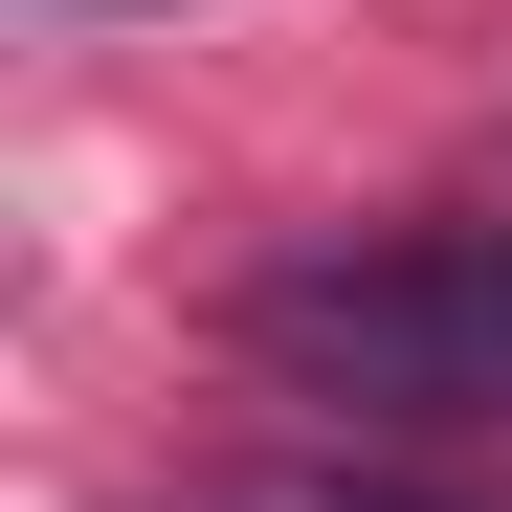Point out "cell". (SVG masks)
Here are the masks:
<instances>
[{
	"label": "cell",
	"instance_id": "6da1fadb",
	"mask_svg": "<svg viewBox=\"0 0 512 512\" xmlns=\"http://www.w3.org/2000/svg\"><path fill=\"white\" fill-rule=\"evenodd\" d=\"M245 357L312 401H401V423H512V223L446 245H312L245 290Z\"/></svg>",
	"mask_w": 512,
	"mask_h": 512
},
{
	"label": "cell",
	"instance_id": "7a4b0ae2",
	"mask_svg": "<svg viewBox=\"0 0 512 512\" xmlns=\"http://www.w3.org/2000/svg\"><path fill=\"white\" fill-rule=\"evenodd\" d=\"M245 512H423V490H357V468H290V490H245Z\"/></svg>",
	"mask_w": 512,
	"mask_h": 512
}]
</instances>
